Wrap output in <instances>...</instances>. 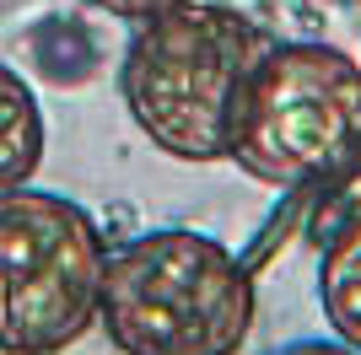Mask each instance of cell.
<instances>
[{"instance_id":"277c9868","label":"cell","mask_w":361,"mask_h":355,"mask_svg":"<svg viewBox=\"0 0 361 355\" xmlns=\"http://www.w3.org/2000/svg\"><path fill=\"white\" fill-rule=\"evenodd\" d=\"M103 226L54 189L0 194V350L60 355L97 328L108 269Z\"/></svg>"},{"instance_id":"ba28073f","label":"cell","mask_w":361,"mask_h":355,"mask_svg":"<svg viewBox=\"0 0 361 355\" xmlns=\"http://www.w3.org/2000/svg\"><path fill=\"white\" fill-rule=\"evenodd\" d=\"M264 355H361L350 350L345 340H334V334H307V340H286V344H275V350Z\"/></svg>"},{"instance_id":"8992f818","label":"cell","mask_w":361,"mask_h":355,"mask_svg":"<svg viewBox=\"0 0 361 355\" xmlns=\"http://www.w3.org/2000/svg\"><path fill=\"white\" fill-rule=\"evenodd\" d=\"M318 312L334 340L361 350V216H350L318 253Z\"/></svg>"},{"instance_id":"5b68a950","label":"cell","mask_w":361,"mask_h":355,"mask_svg":"<svg viewBox=\"0 0 361 355\" xmlns=\"http://www.w3.org/2000/svg\"><path fill=\"white\" fill-rule=\"evenodd\" d=\"M44 151H49L44 108L32 97L27 75L0 59V194L32 183V173L44 167Z\"/></svg>"},{"instance_id":"52a82bcc","label":"cell","mask_w":361,"mask_h":355,"mask_svg":"<svg viewBox=\"0 0 361 355\" xmlns=\"http://www.w3.org/2000/svg\"><path fill=\"white\" fill-rule=\"evenodd\" d=\"M87 6H97L103 16H114V22H146V16H162L173 11V6H189V0H87Z\"/></svg>"},{"instance_id":"7a4b0ae2","label":"cell","mask_w":361,"mask_h":355,"mask_svg":"<svg viewBox=\"0 0 361 355\" xmlns=\"http://www.w3.org/2000/svg\"><path fill=\"white\" fill-rule=\"evenodd\" d=\"M254 318L248 264L195 226H157L108 248L97 328L119 355H238Z\"/></svg>"},{"instance_id":"3957f363","label":"cell","mask_w":361,"mask_h":355,"mask_svg":"<svg viewBox=\"0 0 361 355\" xmlns=\"http://www.w3.org/2000/svg\"><path fill=\"white\" fill-rule=\"evenodd\" d=\"M226 162L286 194L361 173V65L318 38H275L248 81Z\"/></svg>"},{"instance_id":"6da1fadb","label":"cell","mask_w":361,"mask_h":355,"mask_svg":"<svg viewBox=\"0 0 361 355\" xmlns=\"http://www.w3.org/2000/svg\"><path fill=\"white\" fill-rule=\"evenodd\" d=\"M270 44L275 32L232 6H173L135 22L119 54V103L162 156L183 167L226 162L248 81Z\"/></svg>"}]
</instances>
